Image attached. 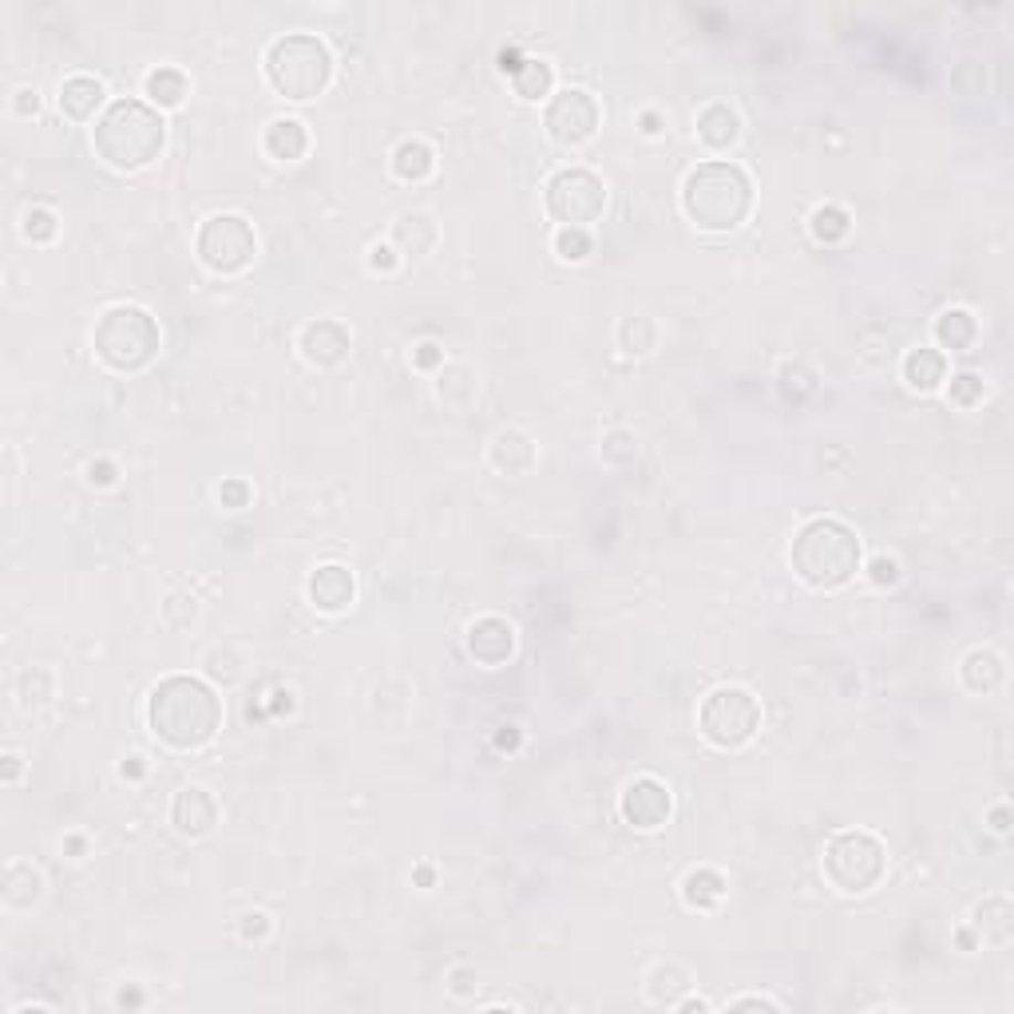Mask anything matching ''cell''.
Returning a JSON list of instances; mask_svg holds the SVG:
<instances>
[{"mask_svg": "<svg viewBox=\"0 0 1014 1014\" xmlns=\"http://www.w3.org/2000/svg\"><path fill=\"white\" fill-rule=\"evenodd\" d=\"M959 673H963V686H968L971 693H991L1003 686L1006 666L995 650H971V655L963 658V666H959Z\"/></svg>", "mask_w": 1014, "mask_h": 1014, "instance_id": "24", "label": "cell"}, {"mask_svg": "<svg viewBox=\"0 0 1014 1014\" xmlns=\"http://www.w3.org/2000/svg\"><path fill=\"white\" fill-rule=\"evenodd\" d=\"M171 825L179 828L182 836H190V840H195V836H207L210 828L219 825V805H215V796L199 785L179 788L171 801Z\"/></svg>", "mask_w": 1014, "mask_h": 1014, "instance_id": "16", "label": "cell"}, {"mask_svg": "<svg viewBox=\"0 0 1014 1014\" xmlns=\"http://www.w3.org/2000/svg\"><path fill=\"white\" fill-rule=\"evenodd\" d=\"M698 730L718 750H741L761 730V702L741 686H718L702 698Z\"/></svg>", "mask_w": 1014, "mask_h": 1014, "instance_id": "8", "label": "cell"}, {"mask_svg": "<svg viewBox=\"0 0 1014 1014\" xmlns=\"http://www.w3.org/2000/svg\"><path fill=\"white\" fill-rule=\"evenodd\" d=\"M682 210L698 230L725 234L738 230L753 210V179L745 167L730 159H713L693 167L682 182Z\"/></svg>", "mask_w": 1014, "mask_h": 1014, "instance_id": "3", "label": "cell"}, {"mask_svg": "<svg viewBox=\"0 0 1014 1014\" xmlns=\"http://www.w3.org/2000/svg\"><path fill=\"white\" fill-rule=\"evenodd\" d=\"M590 250H595L590 230H575V227L555 230V254H560L563 262H583V258H590Z\"/></svg>", "mask_w": 1014, "mask_h": 1014, "instance_id": "37", "label": "cell"}, {"mask_svg": "<svg viewBox=\"0 0 1014 1014\" xmlns=\"http://www.w3.org/2000/svg\"><path fill=\"white\" fill-rule=\"evenodd\" d=\"M515 745H520V733H515V730L500 733V750H515Z\"/></svg>", "mask_w": 1014, "mask_h": 1014, "instance_id": "53", "label": "cell"}, {"mask_svg": "<svg viewBox=\"0 0 1014 1014\" xmlns=\"http://www.w3.org/2000/svg\"><path fill=\"white\" fill-rule=\"evenodd\" d=\"M903 380H908V389L916 393H935L943 380H948V357L939 349H908V357H903Z\"/></svg>", "mask_w": 1014, "mask_h": 1014, "instance_id": "22", "label": "cell"}, {"mask_svg": "<svg viewBox=\"0 0 1014 1014\" xmlns=\"http://www.w3.org/2000/svg\"><path fill=\"white\" fill-rule=\"evenodd\" d=\"M547 215L560 227H575V230H590L603 210H607V187L595 171H583V167H563L560 175H551L547 182Z\"/></svg>", "mask_w": 1014, "mask_h": 1014, "instance_id": "10", "label": "cell"}, {"mask_svg": "<svg viewBox=\"0 0 1014 1014\" xmlns=\"http://www.w3.org/2000/svg\"><path fill=\"white\" fill-rule=\"evenodd\" d=\"M788 563H793V575L816 590H836L844 583H853L856 571L864 563V551L856 531L840 520H808L805 527L793 535V547H788Z\"/></svg>", "mask_w": 1014, "mask_h": 1014, "instance_id": "4", "label": "cell"}, {"mask_svg": "<svg viewBox=\"0 0 1014 1014\" xmlns=\"http://www.w3.org/2000/svg\"><path fill=\"white\" fill-rule=\"evenodd\" d=\"M20 781V757L17 753H4V785H17Z\"/></svg>", "mask_w": 1014, "mask_h": 1014, "instance_id": "51", "label": "cell"}, {"mask_svg": "<svg viewBox=\"0 0 1014 1014\" xmlns=\"http://www.w3.org/2000/svg\"><path fill=\"white\" fill-rule=\"evenodd\" d=\"M195 250H199L210 274L234 278L254 265L258 234L242 215H210L199 227V234H195Z\"/></svg>", "mask_w": 1014, "mask_h": 1014, "instance_id": "9", "label": "cell"}, {"mask_svg": "<svg viewBox=\"0 0 1014 1014\" xmlns=\"http://www.w3.org/2000/svg\"><path fill=\"white\" fill-rule=\"evenodd\" d=\"M437 393H440V400H445L448 408H468L475 400L472 369H464V365H452V369H445V373H440V380H437Z\"/></svg>", "mask_w": 1014, "mask_h": 1014, "instance_id": "33", "label": "cell"}, {"mask_svg": "<svg viewBox=\"0 0 1014 1014\" xmlns=\"http://www.w3.org/2000/svg\"><path fill=\"white\" fill-rule=\"evenodd\" d=\"M991 828H995V833H999V836H1003V833H1006V828H1011V808H1006V805L991 808Z\"/></svg>", "mask_w": 1014, "mask_h": 1014, "instance_id": "50", "label": "cell"}, {"mask_svg": "<svg viewBox=\"0 0 1014 1014\" xmlns=\"http://www.w3.org/2000/svg\"><path fill=\"white\" fill-rule=\"evenodd\" d=\"M143 92H147V100H151L155 107H179L182 100H187L190 84L179 67H155V72H147V80H143Z\"/></svg>", "mask_w": 1014, "mask_h": 1014, "instance_id": "29", "label": "cell"}, {"mask_svg": "<svg viewBox=\"0 0 1014 1014\" xmlns=\"http://www.w3.org/2000/svg\"><path fill=\"white\" fill-rule=\"evenodd\" d=\"M543 127L560 147H583V143L595 139L598 132V104L595 95H587L583 87H563L547 100V112H543Z\"/></svg>", "mask_w": 1014, "mask_h": 1014, "instance_id": "11", "label": "cell"}, {"mask_svg": "<svg viewBox=\"0 0 1014 1014\" xmlns=\"http://www.w3.org/2000/svg\"><path fill=\"white\" fill-rule=\"evenodd\" d=\"M603 460L615 468H626L638 460V440L635 432H626V428H615L607 440H603Z\"/></svg>", "mask_w": 1014, "mask_h": 1014, "instance_id": "38", "label": "cell"}, {"mask_svg": "<svg viewBox=\"0 0 1014 1014\" xmlns=\"http://www.w3.org/2000/svg\"><path fill=\"white\" fill-rule=\"evenodd\" d=\"M104 100H107V92L95 76H67L64 84H60V112H64L67 119H76V124L95 119V112L104 107Z\"/></svg>", "mask_w": 1014, "mask_h": 1014, "instance_id": "19", "label": "cell"}, {"mask_svg": "<svg viewBox=\"0 0 1014 1014\" xmlns=\"http://www.w3.org/2000/svg\"><path fill=\"white\" fill-rule=\"evenodd\" d=\"M686 986H690V975H686L682 968H673V963H662V968H655V975H650V1003L673 1006Z\"/></svg>", "mask_w": 1014, "mask_h": 1014, "instance_id": "35", "label": "cell"}, {"mask_svg": "<svg viewBox=\"0 0 1014 1014\" xmlns=\"http://www.w3.org/2000/svg\"><path fill=\"white\" fill-rule=\"evenodd\" d=\"M472 979H475V971H468V968L452 971V995H472Z\"/></svg>", "mask_w": 1014, "mask_h": 1014, "instance_id": "49", "label": "cell"}, {"mask_svg": "<svg viewBox=\"0 0 1014 1014\" xmlns=\"http://www.w3.org/2000/svg\"><path fill=\"white\" fill-rule=\"evenodd\" d=\"M219 503H222V508H230V512L247 508V503H250V484H242V480H227V484L219 488Z\"/></svg>", "mask_w": 1014, "mask_h": 1014, "instance_id": "42", "label": "cell"}, {"mask_svg": "<svg viewBox=\"0 0 1014 1014\" xmlns=\"http://www.w3.org/2000/svg\"><path fill=\"white\" fill-rule=\"evenodd\" d=\"M262 151L270 155L274 163H297L305 151H310V132H305L302 119L282 115V119H274V124L265 127Z\"/></svg>", "mask_w": 1014, "mask_h": 1014, "instance_id": "18", "label": "cell"}, {"mask_svg": "<svg viewBox=\"0 0 1014 1014\" xmlns=\"http://www.w3.org/2000/svg\"><path fill=\"white\" fill-rule=\"evenodd\" d=\"M95 155L115 167V171H143L163 155L167 143V124H163L159 107L143 104V100H115L104 107V115L92 127Z\"/></svg>", "mask_w": 1014, "mask_h": 1014, "instance_id": "2", "label": "cell"}, {"mask_svg": "<svg viewBox=\"0 0 1014 1014\" xmlns=\"http://www.w3.org/2000/svg\"><path fill=\"white\" fill-rule=\"evenodd\" d=\"M265 80L285 100H317L333 80L330 44L310 32H285L265 48Z\"/></svg>", "mask_w": 1014, "mask_h": 1014, "instance_id": "5", "label": "cell"}, {"mask_svg": "<svg viewBox=\"0 0 1014 1014\" xmlns=\"http://www.w3.org/2000/svg\"><path fill=\"white\" fill-rule=\"evenodd\" d=\"M310 603L322 615H345L357 598V578L345 563H322V567L310 575Z\"/></svg>", "mask_w": 1014, "mask_h": 1014, "instance_id": "14", "label": "cell"}, {"mask_svg": "<svg viewBox=\"0 0 1014 1014\" xmlns=\"http://www.w3.org/2000/svg\"><path fill=\"white\" fill-rule=\"evenodd\" d=\"M488 460H492V468L500 475H523L535 464V445H531L527 432L508 428V432H495L492 448H488Z\"/></svg>", "mask_w": 1014, "mask_h": 1014, "instance_id": "20", "label": "cell"}, {"mask_svg": "<svg viewBox=\"0 0 1014 1014\" xmlns=\"http://www.w3.org/2000/svg\"><path fill=\"white\" fill-rule=\"evenodd\" d=\"M432 242H437V227H432L428 215H400V219L393 222V247H397L405 258L428 254Z\"/></svg>", "mask_w": 1014, "mask_h": 1014, "instance_id": "26", "label": "cell"}, {"mask_svg": "<svg viewBox=\"0 0 1014 1014\" xmlns=\"http://www.w3.org/2000/svg\"><path fill=\"white\" fill-rule=\"evenodd\" d=\"M888 872V848L864 828H844L825 844V880L844 896H864Z\"/></svg>", "mask_w": 1014, "mask_h": 1014, "instance_id": "7", "label": "cell"}, {"mask_svg": "<svg viewBox=\"0 0 1014 1014\" xmlns=\"http://www.w3.org/2000/svg\"><path fill=\"white\" fill-rule=\"evenodd\" d=\"M369 265L377 270V274H393L400 265V258H397V250L389 247V242H377V247L369 250Z\"/></svg>", "mask_w": 1014, "mask_h": 1014, "instance_id": "43", "label": "cell"}, {"mask_svg": "<svg viewBox=\"0 0 1014 1014\" xmlns=\"http://www.w3.org/2000/svg\"><path fill=\"white\" fill-rule=\"evenodd\" d=\"M207 673L215 678V682L230 686L238 678V666H234V658H230L227 650H210V655H207Z\"/></svg>", "mask_w": 1014, "mask_h": 1014, "instance_id": "40", "label": "cell"}, {"mask_svg": "<svg viewBox=\"0 0 1014 1014\" xmlns=\"http://www.w3.org/2000/svg\"><path fill=\"white\" fill-rule=\"evenodd\" d=\"M730 1011H781V1003H773V999L765 995H741V999H730Z\"/></svg>", "mask_w": 1014, "mask_h": 1014, "instance_id": "47", "label": "cell"}, {"mask_svg": "<svg viewBox=\"0 0 1014 1014\" xmlns=\"http://www.w3.org/2000/svg\"><path fill=\"white\" fill-rule=\"evenodd\" d=\"M868 578H872L876 587H896V583H900V563L880 555V560H872V567H868Z\"/></svg>", "mask_w": 1014, "mask_h": 1014, "instance_id": "41", "label": "cell"}, {"mask_svg": "<svg viewBox=\"0 0 1014 1014\" xmlns=\"http://www.w3.org/2000/svg\"><path fill=\"white\" fill-rule=\"evenodd\" d=\"M642 132L646 135H658L662 127H658V112H642Z\"/></svg>", "mask_w": 1014, "mask_h": 1014, "instance_id": "52", "label": "cell"}, {"mask_svg": "<svg viewBox=\"0 0 1014 1014\" xmlns=\"http://www.w3.org/2000/svg\"><path fill=\"white\" fill-rule=\"evenodd\" d=\"M468 655L480 666H503L515 655V626L500 615H484L468 626Z\"/></svg>", "mask_w": 1014, "mask_h": 1014, "instance_id": "15", "label": "cell"}, {"mask_svg": "<svg viewBox=\"0 0 1014 1014\" xmlns=\"http://www.w3.org/2000/svg\"><path fill=\"white\" fill-rule=\"evenodd\" d=\"M40 896H44V876H40L32 864L17 860V864L4 868V884H0V900H4V908L29 911L32 903H40Z\"/></svg>", "mask_w": 1014, "mask_h": 1014, "instance_id": "21", "label": "cell"}, {"mask_svg": "<svg viewBox=\"0 0 1014 1014\" xmlns=\"http://www.w3.org/2000/svg\"><path fill=\"white\" fill-rule=\"evenodd\" d=\"M87 480H92V484H100V488L115 484V464H112V460H92V464H87Z\"/></svg>", "mask_w": 1014, "mask_h": 1014, "instance_id": "48", "label": "cell"}, {"mask_svg": "<svg viewBox=\"0 0 1014 1014\" xmlns=\"http://www.w3.org/2000/svg\"><path fill=\"white\" fill-rule=\"evenodd\" d=\"M777 389H781V397H785L788 405H805V400L816 393L813 369H808V365H801V360H788V365H781V373H777Z\"/></svg>", "mask_w": 1014, "mask_h": 1014, "instance_id": "34", "label": "cell"}, {"mask_svg": "<svg viewBox=\"0 0 1014 1014\" xmlns=\"http://www.w3.org/2000/svg\"><path fill=\"white\" fill-rule=\"evenodd\" d=\"M655 342H658L655 317H646V313L623 317V325H618V345H623L626 357H646V353L655 349Z\"/></svg>", "mask_w": 1014, "mask_h": 1014, "instance_id": "31", "label": "cell"}, {"mask_svg": "<svg viewBox=\"0 0 1014 1014\" xmlns=\"http://www.w3.org/2000/svg\"><path fill=\"white\" fill-rule=\"evenodd\" d=\"M975 337H979V322L971 317L968 310H943L935 317V342L943 345V349H951V353H963V349H971L975 345Z\"/></svg>", "mask_w": 1014, "mask_h": 1014, "instance_id": "27", "label": "cell"}, {"mask_svg": "<svg viewBox=\"0 0 1014 1014\" xmlns=\"http://www.w3.org/2000/svg\"><path fill=\"white\" fill-rule=\"evenodd\" d=\"M975 928L979 935L986 939V943H1006L1014 931V911H1011V900L1006 896H991V900H983L975 908Z\"/></svg>", "mask_w": 1014, "mask_h": 1014, "instance_id": "28", "label": "cell"}, {"mask_svg": "<svg viewBox=\"0 0 1014 1014\" xmlns=\"http://www.w3.org/2000/svg\"><path fill=\"white\" fill-rule=\"evenodd\" d=\"M92 349L115 373H139L147 369L163 349V330L143 305H112L95 322Z\"/></svg>", "mask_w": 1014, "mask_h": 1014, "instance_id": "6", "label": "cell"}, {"mask_svg": "<svg viewBox=\"0 0 1014 1014\" xmlns=\"http://www.w3.org/2000/svg\"><path fill=\"white\" fill-rule=\"evenodd\" d=\"M808 230H813L816 242L833 247V242H844V238H848V230H853V215H848L844 207H836V202H825V207H816L813 215H808Z\"/></svg>", "mask_w": 1014, "mask_h": 1014, "instance_id": "32", "label": "cell"}, {"mask_svg": "<svg viewBox=\"0 0 1014 1014\" xmlns=\"http://www.w3.org/2000/svg\"><path fill=\"white\" fill-rule=\"evenodd\" d=\"M349 342L353 337L342 322H333V317H317V322H310L302 330L297 349H302V357L310 360L313 369H333V365H342V360L349 357Z\"/></svg>", "mask_w": 1014, "mask_h": 1014, "instance_id": "13", "label": "cell"}, {"mask_svg": "<svg viewBox=\"0 0 1014 1014\" xmlns=\"http://www.w3.org/2000/svg\"><path fill=\"white\" fill-rule=\"evenodd\" d=\"M432 171H437V151L425 139H405L393 151V175L400 182H425Z\"/></svg>", "mask_w": 1014, "mask_h": 1014, "instance_id": "25", "label": "cell"}, {"mask_svg": "<svg viewBox=\"0 0 1014 1014\" xmlns=\"http://www.w3.org/2000/svg\"><path fill=\"white\" fill-rule=\"evenodd\" d=\"M412 365H417V369H437V365H445V349H440L437 342L417 345V353H412Z\"/></svg>", "mask_w": 1014, "mask_h": 1014, "instance_id": "45", "label": "cell"}, {"mask_svg": "<svg viewBox=\"0 0 1014 1014\" xmlns=\"http://www.w3.org/2000/svg\"><path fill=\"white\" fill-rule=\"evenodd\" d=\"M512 84H515V95L527 100V104L547 100L551 87H555V67H551L547 60H523V64L515 67Z\"/></svg>", "mask_w": 1014, "mask_h": 1014, "instance_id": "30", "label": "cell"}, {"mask_svg": "<svg viewBox=\"0 0 1014 1014\" xmlns=\"http://www.w3.org/2000/svg\"><path fill=\"white\" fill-rule=\"evenodd\" d=\"M12 112L24 115V119H29V115H36V112H40V95H36V87H20V92L12 95Z\"/></svg>", "mask_w": 1014, "mask_h": 1014, "instance_id": "46", "label": "cell"}, {"mask_svg": "<svg viewBox=\"0 0 1014 1014\" xmlns=\"http://www.w3.org/2000/svg\"><path fill=\"white\" fill-rule=\"evenodd\" d=\"M983 377H975V373H959V377H951V389H948V397H951V405H959V408H975L979 400H983Z\"/></svg>", "mask_w": 1014, "mask_h": 1014, "instance_id": "39", "label": "cell"}, {"mask_svg": "<svg viewBox=\"0 0 1014 1014\" xmlns=\"http://www.w3.org/2000/svg\"><path fill=\"white\" fill-rule=\"evenodd\" d=\"M20 234L29 238L32 247H48V242H56V234H60L56 210H48V207L24 210V219H20Z\"/></svg>", "mask_w": 1014, "mask_h": 1014, "instance_id": "36", "label": "cell"}, {"mask_svg": "<svg viewBox=\"0 0 1014 1014\" xmlns=\"http://www.w3.org/2000/svg\"><path fill=\"white\" fill-rule=\"evenodd\" d=\"M238 931H242V939H247V943H254V939H265V935H270V916H262V911H250V916H242Z\"/></svg>", "mask_w": 1014, "mask_h": 1014, "instance_id": "44", "label": "cell"}, {"mask_svg": "<svg viewBox=\"0 0 1014 1014\" xmlns=\"http://www.w3.org/2000/svg\"><path fill=\"white\" fill-rule=\"evenodd\" d=\"M618 813L630 828H642V833H655L670 820L673 813V796L670 788L658 777H635L618 796Z\"/></svg>", "mask_w": 1014, "mask_h": 1014, "instance_id": "12", "label": "cell"}, {"mask_svg": "<svg viewBox=\"0 0 1014 1014\" xmlns=\"http://www.w3.org/2000/svg\"><path fill=\"white\" fill-rule=\"evenodd\" d=\"M730 891V880L718 872V868H693L682 880V903L693 911H713Z\"/></svg>", "mask_w": 1014, "mask_h": 1014, "instance_id": "23", "label": "cell"}, {"mask_svg": "<svg viewBox=\"0 0 1014 1014\" xmlns=\"http://www.w3.org/2000/svg\"><path fill=\"white\" fill-rule=\"evenodd\" d=\"M147 725L167 750H202L222 730V698L202 678L171 673L147 698Z\"/></svg>", "mask_w": 1014, "mask_h": 1014, "instance_id": "1", "label": "cell"}, {"mask_svg": "<svg viewBox=\"0 0 1014 1014\" xmlns=\"http://www.w3.org/2000/svg\"><path fill=\"white\" fill-rule=\"evenodd\" d=\"M693 135H698L702 147H710V151H730L733 143L741 139V115L733 112L730 104H705L702 112H698Z\"/></svg>", "mask_w": 1014, "mask_h": 1014, "instance_id": "17", "label": "cell"}]
</instances>
